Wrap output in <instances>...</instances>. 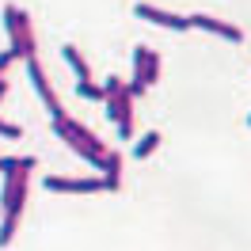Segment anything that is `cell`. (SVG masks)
<instances>
[{
  "label": "cell",
  "instance_id": "cell-1",
  "mask_svg": "<svg viewBox=\"0 0 251 251\" xmlns=\"http://www.w3.org/2000/svg\"><path fill=\"white\" fill-rule=\"evenodd\" d=\"M38 164L34 156H19V164L4 175V221H0V248H8L16 240L19 217H23V205H27V187H31V168Z\"/></svg>",
  "mask_w": 251,
  "mask_h": 251
},
{
  "label": "cell",
  "instance_id": "cell-2",
  "mask_svg": "<svg viewBox=\"0 0 251 251\" xmlns=\"http://www.w3.org/2000/svg\"><path fill=\"white\" fill-rule=\"evenodd\" d=\"M53 133H57V137H61V141L69 145L73 152H76V156L88 160L92 168H103V160H107V149H110V145L99 141L88 126H80L76 118H69V114H65V118H53Z\"/></svg>",
  "mask_w": 251,
  "mask_h": 251
},
{
  "label": "cell",
  "instance_id": "cell-3",
  "mask_svg": "<svg viewBox=\"0 0 251 251\" xmlns=\"http://www.w3.org/2000/svg\"><path fill=\"white\" fill-rule=\"evenodd\" d=\"M4 27H8V53L16 61H31L34 57V31H31V16L16 8V4H4Z\"/></svg>",
  "mask_w": 251,
  "mask_h": 251
},
{
  "label": "cell",
  "instance_id": "cell-4",
  "mask_svg": "<svg viewBox=\"0 0 251 251\" xmlns=\"http://www.w3.org/2000/svg\"><path fill=\"white\" fill-rule=\"evenodd\" d=\"M156 76H160V53L149 46H133V80L126 84V95L137 99L149 84H156Z\"/></svg>",
  "mask_w": 251,
  "mask_h": 251
},
{
  "label": "cell",
  "instance_id": "cell-5",
  "mask_svg": "<svg viewBox=\"0 0 251 251\" xmlns=\"http://www.w3.org/2000/svg\"><path fill=\"white\" fill-rule=\"evenodd\" d=\"M23 65H27V76H31L34 92L42 95V103H46L50 118H65V107H61V99L53 95V88H50V80H46V73H42V65H38V57H31V61H23Z\"/></svg>",
  "mask_w": 251,
  "mask_h": 251
},
{
  "label": "cell",
  "instance_id": "cell-6",
  "mask_svg": "<svg viewBox=\"0 0 251 251\" xmlns=\"http://www.w3.org/2000/svg\"><path fill=\"white\" fill-rule=\"evenodd\" d=\"M133 16L137 19H149V23H156V27H168V31H190V19L187 16H175V12H164L156 4H133Z\"/></svg>",
  "mask_w": 251,
  "mask_h": 251
},
{
  "label": "cell",
  "instance_id": "cell-7",
  "mask_svg": "<svg viewBox=\"0 0 251 251\" xmlns=\"http://www.w3.org/2000/svg\"><path fill=\"white\" fill-rule=\"evenodd\" d=\"M107 118L114 126H118V137H133V99L126 95H114V99H107Z\"/></svg>",
  "mask_w": 251,
  "mask_h": 251
},
{
  "label": "cell",
  "instance_id": "cell-8",
  "mask_svg": "<svg viewBox=\"0 0 251 251\" xmlns=\"http://www.w3.org/2000/svg\"><path fill=\"white\" fill-rule=\"evenodd\" d=\"M46 190H57V194H92V190H103V179H95V175H84V179L46 175Z\"/></svg>",
  "mask_w": 251,
  "mask_h": 251
},
{
  "label": "cell",
  "instance_id": "cell-9",
  "mask_svg": "<svg viewBox=\"0 0 251 251\" xmlns=\"http://www.w3.org/2000/svg\"><path fill=\"white\" fill-rule=\"evenodd\" d=\"M187 19H190V27H198V31H209V34H217V38H228V42H244V31H240L236 23H225V19L205 16V12L187 16Z\"/></svg>",
  "mask_w": 251,
  "mask_h": 251
},
{
  "label": "cell",
  "instance_id": "cell-10",
  "mask_svg": "<svg viewBox=\"0 0 251 251\" xmlns=\"http://www.w3.org/2000/svg\"><path fill=\"white\" fill-rule=\"evenodd\" d=\"M118 187H122V152L107 149V160H103V190H118Z\"/></svg>",
  "mask_w": 251,
  "mask_h": 251
},
{
  "label": "cell",
  "instance_id": "cell-11",
  "mask_svg": "<svg viewBox=\"0 0 251 251\" xmlns=\"http://www.w3.org/2000/svg\"><path fill=\"white\" fill-rule=\"evenodd\" d=\"M61 53H65V61H69V69L76 73V80H92V69H88V61H84V53H80L73 42L69 46H61Z\"/></svg>",
  "mask_w": 251,
  "mask_h": 251
},
{
  "label": "cell",
  "instance_id": "cell-12",
  "mask_svg": "<svg viewBox=\"0 0 251 251\" xmlns=\"http://www.w3.org/2000/svg\"><path fill=\"white\" fill-rule=\"evenodd\" d=\"M156 149H160V133H156V129H149L145 137H137V145H133V156L145 160V156H152Z\"/></svg>",
  "mask_w": 251,
  "mask_h": 251
},
{
  "label": "cell",
  "instance_id": "cell-13",
  "mask_svg": "<svg viewBox=\"0 0 251 251\" xmlns=\"http://www.w3.org/2000/svg\"><path fill=\"white\" fill-rule=\"evenodd\" d=\"M76 95L80 99H92V103H103V88L95 80H76Z\"/></svg>",
  "mask_w": 251,
  "mask_h": 251
},
{
  "label": "cell",
  "instance_id": "cell-14",
  "mask_svg": "<svg viewBox=\"0 0 251 251\" xmlns=\"http://www.w3.org/2000/svg\"><path fill=\"white\" fill-rule=\"evenodd\" d=\"M99 88H103V103H107V99H114V95H122V88H126V84H122L118 76H107L103 84H99Z\"/></svg>",
  "mask_w": 251,
  "mask_h": 251
},
{
  "label": "cell",
  "instance_id": "cell-15",
  "mask_svg": "<svg viewBox=\"0 0 251 251\" xmlns=\"http://www.w3.org/2000/svg\"><path fill=\"white\" fill-rule=\"evenodd\" d=\"M19 133H23V129H19L16 122H4V118H0V137H19Z\"/></svg>",
  "mask_w": 251,
  "mask_h": 251
},
{
  "label": "cell",
  "instance_id": "cell-16",
  "mask_svg": "<svg viewBox=\"0 0 251 251\" xmlns=\"http://www.w3.org/2000/svg\"><path fill=\"white\" fill-rule=\"evenodd\" d=\"M4 95H8V80L0 76V99H4Z\"/></svg>",
  "mask_w": 251,
  "mask_h": 251
},
{
  "label": "cell",
  "instance_id": "cell-17",
  "mask_svg": "<svg viewBox=\"0 0 251 251\" xmlns=\"http://www.w3.org/2000/svg\"><path fill=\"white\" fill-rule=\"evenodd\" d=\"M248 126H251V118H248Z\"/></svg>",
  "mask_w": 251,
  "mask_h": 251
}]
</instances>
